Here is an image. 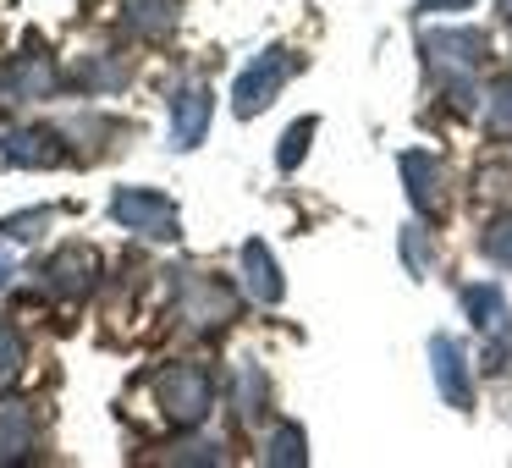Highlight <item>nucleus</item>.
<instances>
[{
    "label": "nucleus",
    "instance_id": "obj_10",
    "mask_svg": "<svg viewBox=\"0 0 512 468\" xmlns=\"http://www.w3.org/2000/svg\"><path fill=\"white\" fill-rule=\"evenodd\" d=\"M270 463H303V435L298 430H281L276 446H270Z\"/></svg>",
    "mask_w": 512,
    "mask_h": 468
},
{
    "label": "nucleus",
    "instance_id": "obj_14",
    "mask_svg": "<svg viewBox=\"0 0 512 468\" xmlns=\"http://www.w3.org/2000/svg\"><path fill=\"white\" fill-rule=\"evenodd\" d=\"M501 17H507V23H512V0H501Z\"/></svg>",
    "mask_w": 512,
    "mask_h": 468
},
{
    "label": "nucleus",
    "instance_id": "obj_9",
    "mask_svg": "<svg viewBox=\"0 0 512 468\" xmlns=\"http://www.w3.org/2000/svg\"><path fill=\"white\" fill-rule=\"evenodd\" d=\"M199 122H210V105H204V94H182V138L199 133Z\"/></svg>",
    "mask_w": 512,
    "mask_h": 468
},
{
    "label": "nucleus",
    "instance_id": "obj_8",
    "mask_svg": "<svg viewBox=\"0 0 512 468\" xmlns=\"http://www.w3.org/2000/svg\"><path fill=\"white\" fill-rule=\"evenodd\" d=\"M485 254L496 259V265H507V270H512V215H501V221L485 232Z\"/></svg>",
    "mask_w": 512,
    "mask_h": 468
},
{
    "label": "nucleus",
    "instance_id": "obj_6",
    "mask_svg": "<svg viewBox=\"0 0 512 468\" xmlns=\"http://www.w3.org/2000/svg\"><path fill=\"white\" fill-rule=\"evenodd\" d=\"M243 265H248V276H254V298L276 303V298H281V276H276V265H270V254H265V248H259V243H248Z\"/></svg>",
    "mask_w": 512,
    "mask_h": 468
},
{
    "label": "nucleus",
    "instance_id": "obj_11",
    "mask_svg": "<svg viewBox=\"0 0 512 468\" xmlns=\"http://www.w3.org/2000/svg\"><path fill=\"white\" fill-rule=\"evenodd\" d=\"M309 133H314V122H298L287 133V149H281V166H298L303 160V144H309Z\"/></svg>",
    "mask_w": 512,
    "mask_h": 468
},
{
    "label": "nucleus",
    "instance_id": "obj_12",
    "mask_svg": "<svg viewBox=\"0 0 512 468\" xmlns=\"http://www.w3.org/2000/svg\"><path fill=\"white\" fill-rule=\"evenodd\" d=\"M402 254H408V265H413V270H424V265H430V248H419V237H413V232L402 237Z\"/></svg>",
    "mask_w": 512,
    "mask_h": 468
},
{
    "label": "nucleus",
    "instance_id": "obj_1",
    "mask_svg": "<svg viewBox=\"0 0 512 468\" xmlns=\"http://www.w3.org/2000/svg\"><path fill=\"white\" fill-rule=\"evenodd\" d=\"M479 56H485V39H479L474 28H435V34H424V61H430L435 83L452 94L457 111L474 105V83L468 78H474Z\"/></svg>",
    "mask_w": 512,
    "mask_h": 468
},
{
    "label": "nucleus",
    "instance_id": "obj_5",
    "mask_svg": "<svg viewBox=\"0 0 512 468\" xmlns=\"http://www.w3.org/2000/svg\"><path fill=\"white\" fill-rule=\"evenodd\" d=\"M463 303H468V314H474V325L485 336L507 331V298H501V287H468Z\"/></svg>",
    "mask_w": 512,
    "mask_h": 468
},
{
    "label": "nucleus",
    "instance_id": "obj_3",
    "mask_svg": "<svg viewBox=\"0 0 512 468\" xmlns=\"http://www.w3.org/2000/svg\"><path fill=\"white\" fill-rule=\"evenodd\" d=\"M430 358H435V386H441V397L452 402V408H468V402H474V380H468V364H463V353H457V342L452 336H435Z\"/></svg>",
    "mask_w": 512,
    "mask_h": 468
},
{
    "label": "nucleus",
    "instance_id": "obj_7",
    "mask_svg": "<svg viewBox=\"0 0 512 468\" xmlns=\"http://www.w3.org/2000/svg\"><path fill=\"white\" fill-rule=\"evenodd\" d=\"M490 133L512 138V78H501L496 89H490Z\"/></svg>",
    "mask_w": 512,
    "mask_h": 468
},
{
    "label": "nucleus",
    "instance_id": "obj_2",
    "mask_svg": "<svg viewBox=\"0 0 512 468\" xmlns=\"http://www.w3.org/2000/svg\"><path fill=\"white\" fill-rule=\"evenodd\" d=\"M402 177H408V199L419 204L424 221H441V215H446V177H441V160H430V155H402Z\"/></svg>",
    "mask_w": 512,
    "mask_h": 468
},
{
    "label": "nucleus",
    "instance_id": "obj_4",
    "mask_svg": "<svg viewBox=\"0 0 512 468\" xmlns=\"http://www.w3.org/2000/svg\"><path fill=\"white\" fill-rule=\"evenodd\" d=\"M287 50H265V61H259L254 72H243V83H237V111H265L270 105V94L281 89V78H287Z\"/></svg>",
    "mask_w": 512,
    "mask_h": 468
},
{
    "label": "nucleus",
    "instance_id": "obj_13",
    "mask_svg": "<svg viewBox=\"0 0 512 468\" xmlns=\"http://www.w3.org/2000/svg\"><path fill=\"white\" fill-rule=\"evenodd\" d=\"M468 0H419V12H463Z\"/></svg>",
    "mask_w": 512,
    "mask_h": 468
}]
</instances>
